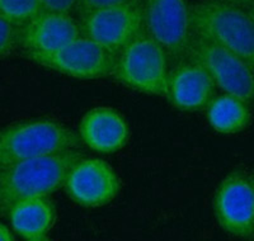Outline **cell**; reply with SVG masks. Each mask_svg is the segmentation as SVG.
Listing matches in <instances>:
<instances>
[{"label":"cell","mask_w":254,"mask_h":241,"mask_svg":"<svg viewBox=\"0 0 254 241\" xmlns=\"http://www.w3.org/2000/svg\"><path fill=\"white\" fill-rule=\"evenodd\" d=\"M13 22L6 19L5 17L0 15V56L1 59H5L8 55L12 54L17 43V32Z\"/></svg>","instance_id":"17"},{"label":"cell","mask_w":254,"mask_h":241,"mask_svg":"<svg viewBox=\"0 0 254 241\" xmlns=\"http://www.w3.org/2000/svg\"><path fill=\"white\" fill-rule=\"evenodd\" d=\"M146 32L165 50L169 62L186 60L192 37L187 0H142Z\"/></svg>","instance_id":"7"},{"label":"cell","mask_w":254,"mask_h":241,"mask_svg":"<svg viewBox=\"0 0 254 241\" xmlns=\"http://www.w3.org/2000/svg\"><path fill=\"white\" fill-rule=\"evenodd\" d=\"M0 240L1 241H13L14 240L13 233L10 231V229H9L5 224L0 225Z\"/></svg>","instance_id":"20"},{"label":"cell","mask_w":254,"mask_h":241,"mask_svg":"<svg viewBox=\"0 0 254 241\" xmlns=\"http://www.w3.org/2000/svg\"><path fill=\"white\" fill-rule=\"evenodd\" d=\"M135 1H142V0H78L76 9H78L79 14L81 17V15L87 14V13L93 12L95 9L121 5V4L135 3Z\"/></svg>","instance_id":"18"},{"label":"cell","mask_w":254,"mask_h":241,"mask_svg":"<svg viewBox=\"0 0 254 241\" xmlns=\"http://www.w3.org/2000/svg\"><path fill=\"white\" fill-rule=\"evenodd\" d=\"M83 144L102 154L121 150L128 141L126 120L111 108H93L84 115L79 124Z\"/></svg>","instance_id":"13"},{"label":"cell","mask_w":254,"mask_h":241,"mask_svg":"<svg viewBox=\"0 0 254 241\" xmlns=\"http://www.w3.org/2000/svg\"><path fill=\"white\" fill-rule=\"evenodd\" d=\"M224 1H229V3L238 4V5H242L244 8H249L254 4V0H224Z\"/></svg>","instance_id":"21"},{"label":"cell","mask_w":254,"mask_h":241,"mask_svg":"<svg viewBox=\"0 0 254 241\" xmlns=\"http://www.w3.org/2000/svg\"><path fill=\"white\" fill-rule=\"evenodd\" d=\"M216 220L225 233L237 238L254 235V179L242 170L229 173L214 197Z\"/></svg>","instance_id":"8"},{"label":"cell","mask_w":254,"mask_h":241,"mask_svg":"<svg viewBox=\"0 0 254 241\" xmlns=\"http://www.w3.org/2000/svg\"><path fill=\"white\" fill-rule=\"evenodd\" d=\"M41 10V0H0V15L18 27L26 26Z\"/></svg>","instance_id":"16"},{"label":"cell","mask_w":254,"mask_h":241,"mask_svg":"<svg viewBox=\"0 0 254 241\" xmlns=\"http://www.w3.org/2000/svg\"><path fill=\"white\" fill-rule=\"evenodd\" d=\"M207 120L216 132L233 135L248 127L251 112L246 101L225 93L210 102Z\"/></svg>","instance_id":"15"},{"label":"cell","mask_w":254,"mask_h":241,"mask_svg":"<svg viewBox=\"0 0 254 241\" xmlns=\"http://www.w3.org/2000/svg\"><path fill=\"white\" fill-rule=\"evenodd\" d=\"M47 69L78 79H101L115 72L117 55L87 36H80L56 54L32 59Z\"/></svg>","instance_id":"9"},{"label":"cell","mask_w":254,"mask_h":241,"mask_svg":"<svg viewBox=\"0 0 254 241\" xmlns=\"http://www.w3.org/2000/svg\"><path fill=\"white\" fill-rule=\"evenodd\" d=\"M5 215L20 238L44 241L55 221V207L47 197H29L15 202Z\"/></svg>","instance_id":"14"},{"label":"cell","mask_w":254,"mask_h":241,"mask_svg":"<svg viewBox=\"0 0 254 241\" xmlns=\"http://www.w3.org/2000/svg\"><path fill=\"white\" fill-rule=\"evenodd\" d=\"M65 187L72 201L90 208L115 199L120 192V181L106 161L83 158L71 169Z\"/></svg>","instance_id":"10"},{"label":"cell","mask_w":254,"mask_h":241,"mask_svg":"<svg viewBox=\"0 0 254 241\" xmlns=\"http://www.w3.org/2000/svg\"><path fill=\"white\" fill-rule=\"evenodd\" d=\"M80 136L63 123L47 118L17 122L0 133V167L15 161L78 150Z\"/></svg>","instance_id":"3"},{"label":"cell","mask_w":254,"mask_h":241,"mask_svg":"<svg viewBox=\"0 0 254 241\" xmlns=\"http://www.w3.org/2000/svg\"><path fill=\"white\" fill-rule=\"evenodd\" d=\"M192 33L234 52L254 70V18L248 8L224 0L190 6Z\"/></svg>","instance_id":"2"},{"label":"cell","mask_w":254,"mask_h":241,"mask_svg":"<svg viewBox=\"0 0 254 241\" xmlns=\"http://www.w3.org/2000/svg\"><path fill=\"white\" fill-rule=\"evenodd\" d=\"M253 179H254V177H253Z\"/></svg>","instance_id":"23"},{"label":"cell","mask_w":254,"mask_h":241,"mask_svg":"<svg viewBox=\"0 0 254 241\" xmlns=\"http://www.w3.org/2000/svg\"><path fill=\"white\" fill-rule=\"evenodd\" d=\"M215 86L214 79L202 65L185 60L169 71L167 97L182 111H198L212 101Z\"/></svg>","instance_id":"12"},{"label":"cell","mask_w":254,"mask_h":241,"mask_svg":"<svg viewBox=\"0 0 254 241\" xmlns=\"http://www.w3.org/2000/svg\"><path fill=\"white\" fill-rule=\"evenodd\" d=\"M168 62L165 50L144 32L117 55L113 74L121 83L135 90L167 95Z\"/></svg>","instance_id":"4"},{"label":"cell","mask_w":254,"mask_h":241,"mask_svg":"<svg viewBox=\"0 0 254 241\" xmlns=\"http://www.w3.org/2000/svg\"><path fill=\"white\" fill-rule=\"evenodd\" d=\"M78 150L38 156L0 167L1 213L17 201L29 197H47L65 185L70 172L83 159Z\"/></svg>","instance_id":"1"},{"label":"cell","mask_w":254,"mask_h":241,"mask_svg":"<svg viewBox=\"0 0 254 241\" xmlns=\"http://www.w3.org/2000/svg\"><path fill=\"white\" fill-rule=\"evenodd\" d=\"M80 27L69 13L41 10L23 26L22 43L28 58L52 55L80 37Z\"/></svg>","instance_id":"11"},{"label":"cell","mask_w":254,"mask_h":241,"mask_svg":"<svg viewBox=\"0 0 254 241\" xmlns=\"http://www.w3.org/2000/svg\"><path fill=\"white\" fill-rule=\"evenodd\" d=\"M248 10H249V13H251V14L253 15V18H254V4L252 6H249Z\"/></svg>","instance_id":"22"},{"label":"cell","mask_w":254,"mask_h":241,"mask_svg":"<svg viewBox=\"0 0 254 241\" xmlns=\"http://www.w3.org/2000/svg\"><path fill=\"white\" fill-rule=\"evenodd\" d=\"M186 60L202 65L228 94L246 102L254 99V70L234 52L192 33Z\"/></svg>","instance_id":"5"},{"label":"cell","mask_w":254,"mask_h":241,"mask_svg":"<svg viewBox=\"0 0 254 241\" xmlns=\"http://www.w3.org/2000/svg\"><path fill=\"white\" fill-rule=\"evenodd\" d=\"M78 0H41L42 10L47 12H63L70 13L76 8Z\"/></svg>","instance_id":"19"},{"label":"cell","mask_w":254,"mask_h":241,"mask_svg":"<svg viewBox=\"0 0 254 241\" xmlns=\"http://www.w3.org/2000/svg\"><path fill=\"white\" fill-rule=\"evenodd\" d=\"M81 33L115 55L146 32L142 1L95 9L81 15Z\"/></svg>","instance_id":"6"}]
</instances>
